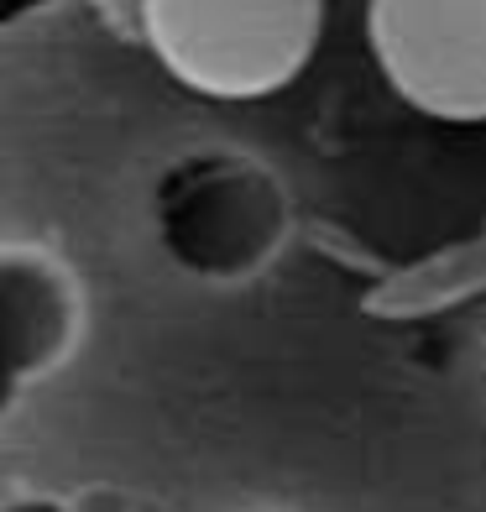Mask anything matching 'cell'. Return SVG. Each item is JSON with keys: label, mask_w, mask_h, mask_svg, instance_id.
<instances>
[{"label": "cell", "mask_w": 486, "mask_h": 512, "mask_svg": "<svg viewBox=\"0 0 486 512\" xmlns=\"http://www.w3.org/2000/svg\"><path fill=\"white\" fill-rule=\"evenodd\" d=\"M126 27L204 100H262L309 68L324 0H115Z\"/></svg>", "instance_id": "1"}, {"label": "cell", "mask_w": 486, "mask_h": 512, "mask_svg": "<svg viewBox=\"0 0 486 512\" xmlns=\"http://www.w3.org/2000/svg\"><path fill=\"white\" fill-rule=\"evenodd\" d=\"M366 42L403 105L450 126L486 121V0H366Z\"/></svg>", "instance_id": "2"}, {"label": "cell", "mask_w": 486, "mask_h": 512, "mask_svg": "<svg viewBox=\"0 0 486 512\" xmlns=\"http://www.w3.org/2000/svg\"><path fill=\"white\" fill-rule=\"evenodd\" d=\"M79 283L32 246H0V418L79 345Z\"/></svg>", "instance_id": "3"}, {"label": "cell", "mask_w": 486, "mask_h": 512, "mask_svg": "<svg viewBox=\"0 0 486 512\" xmlns=\"http://www.w3.org/2000/svg\"><path fill=\"white\" fill-rule=\"evenodd\" d=\"M220 199L225 189L215 183H189L162 204V246L178 267L199 277H236L267 251V236L251 225L246 209L236 215Z\"/></svg>", "instance_id": "4"}, {"label": "cell", "mask_w": 486, "mask_h": 512, "mask_svg": "<svg viewBox=\"0 0 486 512\" xmlns=\"http://www.w3.org/2000/svg\"><path fill=\"white\" fill-rule=\"evenodd\" d=\"M53 0H0V32L6 27H16V21H27V16H37V11H48Z\"/></svg>", "instance_id": "5"}, {"label": "cell", "mask_w": 486, "mask_h": 512, "mask_svg": "<svg viewBox=\"0 0 486 512\" xmlns=\"http://www.w3.org/2000/svg\"><path fill=\"white\" fill-rule=\"evenodd\" d=\"M0 512H74V507L58 502V497H42V492H32V497H11V502H0Z\"/></svg>", "instance_id": "6"}]
</instances>
